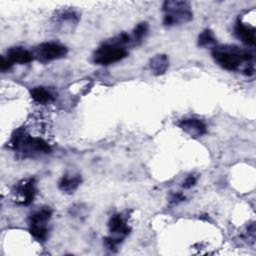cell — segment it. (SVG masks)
<instances>
[{"instance_id":"1","label":"cell","mask_w":256,"mask_h":256,"mask_svg":"<svg viewBox=\"0 0 256 256\" xmlns=\"http://www.w3.org/2000/svg\"><path fill=\"white\" fill-rule=\"evenodd\" d=\"M211 54L214 61L225 70L237 71L242 68L246 75L254 73V56L248 50L235 45H218L212 48Z\"/></svg>"},{"instance_id":"2","label":"cell","mask_w":256,"mask_h":256,"mask_svg":"<svg viewBox=\"0 0 256 256\" xmlns=\"http://www.w3.org/2000/svg\"><path fill=\"white\" fill-rule=\"evenodd\" d=\"M164 12L163 24L165 26H174L185 24L192 20L193 13L190 4L186 1L169 0L162 5Z\"/></svg>"},{"instance_id":"3","label":"cell","mask_w":256,"mask_h":256,"mask_svg":"<svg viewBox=\"0 0 256 256\" xmlns=\"http://www.w3.org/2000/svg\"><path fill=\"white\" fill-rule=\"evenodd\" d=\"M10 145L13 149L22 150L26 153H49L51 151L46 141L38 137L29 136L23 129H18L14 132Z\"/></svg>"},{"instance_id":"4","label":"cell","mask_w":256,"mask_h":256,"mask_svg":"<svg viewBox=\"0 0 256 256\" xmlns=\"http://www.w3.org/2000/svg\"><path fill=\"white\" fill-rule=\"evenodd\" d=\"M128 55L127 50L114 43H105L101 45L93 54V61L99 65H109L121 61Z\"/></svg>"},{"instance_id":"5","label":"cell","mask_w":256,"mask_h":256,"mask_svg":"<svg viewBox=\"0 0 256 256\" xmlns=\"http://www.w3.org/2000/svg\"><path fill=\"white\" fill-rule=\"evenodd\" d=\"M68 50L64 45L54 42H45L38 45L33 52V56L40 62L46 63L63 58Z\"/></svg>"},{"instance_id":"6","label":"cell","mask_w":256,"mask_h":256,"mask_svg":"<svg viewBox=\"0 0 256 256\" xmlns=\"http://www.w3.org/2000/svg\"><path fill=\"white\" fill-rule=\"evenodd\" d=\"M15 193L20 197L18 201L21 205H29L33 202L36 194L35 180L33 178H26L17 183L15 187Z\"/></svg>"},{"instance_id":"7","label":"cell","mask_w":256,"mask_h":256,"mask_svg":"<svg viewBox=\"0 0 256 256\" xmlns=\"http://www.w3.org/2000/svg\"><path fill=\"white\" fill-rule=\"evenodd\" d=\"M178 126L191 137H199L206 133V125L197 118H185L178 122Z\"/></svg>"},{"instance_id":"8","label":"cell","mask_w":256,"mask_h":256,"mask_svg":"<svg viewBox=\"0 0 256 256\" xmlns=\"http://www.w3.org/2000/svg\"><path fill=\"white\" fill-rule=\"evenodd\" d=\"M235 34L238 39H240L244 44L248 46H253L255 44V29L238 21L234 28Z\"/></svg>"},{"instance_id":"9","label":"cell","mask_w":256,"mask_h":256,"mask_svg":"<svg viewBox=\"0 0 256 256\" xmlns=\"http://www.w3.org/2000/svg\"><path fill=\"white\" fill-rule=\"evenodd\" d=\"M6 57L12 63H19V64H26L33 60L34 56L33 53L24 49L23 47H13L7 51Z\"/></svg>"},{"instance_id":"10","label":"cell","mask_w":256,"mask_h":256,"mask_svg":"<svg viewBox=\"0 0 256 256\" xmlns=\"http://www.w3.org/2000/svg\"><path fill=\"white\" fill-rule=\"evenodd\" d=\"M149 67H150L152 73L156 76L164 74L169 67L168 56L165 54L155 55L153 58L150 59Z\"/></svg>"},{"instance_id":"11","label":"cell","mask_w":256,"mask_h":256,"mask_svg":"<svg viewBox=\"0 0 256 256\" xmlns=\"http://www.w3.org/2000/svg\"><path fill=\"white\" fill-rule=\"evenodd\" d=\"M108 226H109L110 232H112L116 235L126 236L130 232V228L125 223L122 216L119 214H115L110 218Z\"/></svg>"},{"instance_id":"12","label":"cell","mask_w":256,"mask_h":256,"mask_svg":"<svg viewBox=\"0 0 256 256\" xmlns=\"http://www.w3.org/2000/svg\"><path fill=\"white\" fill-rule=\"evenodd\" d=\"M81 181L80 175H65L60 179L58 187L62 192L72 193L78 188Z\"/></svg>"},{"instance_id":"13","label":"cell","mask_w":256,"mask_h":256,"mask_svg":"<svg viewBox=\"0 0 256 256\" xmlns=\"http://www.w3.org/2000/svg\"><path fill=\"white\" fill-rule=\"evenodd\" d=\"M51 216H52V210L49 207L41 208L30 215L29 225L46 226V223L51 218Z\"/></svg>"},{"instance_id":"14","label":"cell","mask_w":256,"mask_h":256,"mask_svg":"<svg viewBox=\"0 0 256 256\" xmlns=\"http://www.w3.org/2000/svg\"><path fill=\"white\" fill-rule=\"evenodd\" d=\"M31 98L39 104H47L54 101V96L44 87H34L30 91Z\"/></svg>"},{"instance_id":"15","label":"cell","mask_w":256,"mask_h":256,"mask_svg":"<svg viewBox=\"0 0 256 256\" xmlns=\"http://www.w3.org/2000/svg\"><path fill=\"white\" fill-rule=\"evenodd\" d=\"M198 45L200 47H214L216 46V38L210 29H205L198 37Z\"/></svg>"},{"instance_id":"16","label":"cell","mask_w":256,"mask_h":256,"mask_svg":"<svg viewBox=\"0 0 256 256\" xmlns=\"http://www.w3.org/2000/svg\"><path fill=\"white\" fill-rule=\"evenodd\" d=\"M31 235L38 241H44L47 237V227L41 225H29Z\"/></svg>"},{"instance_id":"17","label":"cell","mask_w":256,"mask_h":256,"mask_svg":"<svg viewBox=\"0 0 256 256\" xmlns=\"http://www.w3.org/2000/svg\"><path fill=\"white\" fill-rule=\"evenodd\" d=\"M148 32V24L146 22H142L139 23L133 31V35H134V40H141Z\"/></svg>"},{"instance_id":"18","label":"cell","mask_w":256,"mask_h":256,"mask_svg":"<svg viewBox=\"0 0 256 256\" xmlns=\"http://www.w3.org/2000/svg\"><path fill=\"white\" fill-rule=\"evenodd\" d=\"M121 241H122L121 238H115V237H106L104 239L105 245L109 249H115L121 243Z\"/></svg>"},{"instance_id":"19","label":"cell","mask_w":256,"mask_h":256,"mask_svg":"<svg viewBox=\"0 0 256 256\" xmlns=\"http://www.w3.org/2000/svg\"><path fill=\"white\" fill-rule=\"evenodd\" d=\"M13 63L6 57V56H2L1 57V62H0V69L1 71H7L12 67Z\"/></svg>"},{"instance_id":"20","label":"cell","mask_w":256,"mask_h":256,"mask_svg":"<svg viewBox=\"0 0 256 256\" xmlns=\"http://www.w3.org/2000/svg\"><path fill=\"white\" fill-rule=\"evenodd\" d=\"M195 183H196V178H195L193 175H190V176H188V177L184 180V182H183V184H182V187L185 188V189H189V188H191L192 186H194Z\"/></svg>"},{"instance_id":"21","label":"cell","mask_w":256,"mask_h":256,"mask_svg":"<svg viewBox=\"0 0 256 256\" xmlns=\"http://www.w3.org/2000/svg\"><path fill=\"white\" fill-rule=\"evenodd\" d=\"M183 200H185V197L181 194V193H173L172 195H171V198H170V202L171 203H179V202H181V201H183Z\"/></svg>"}]
</instances>
